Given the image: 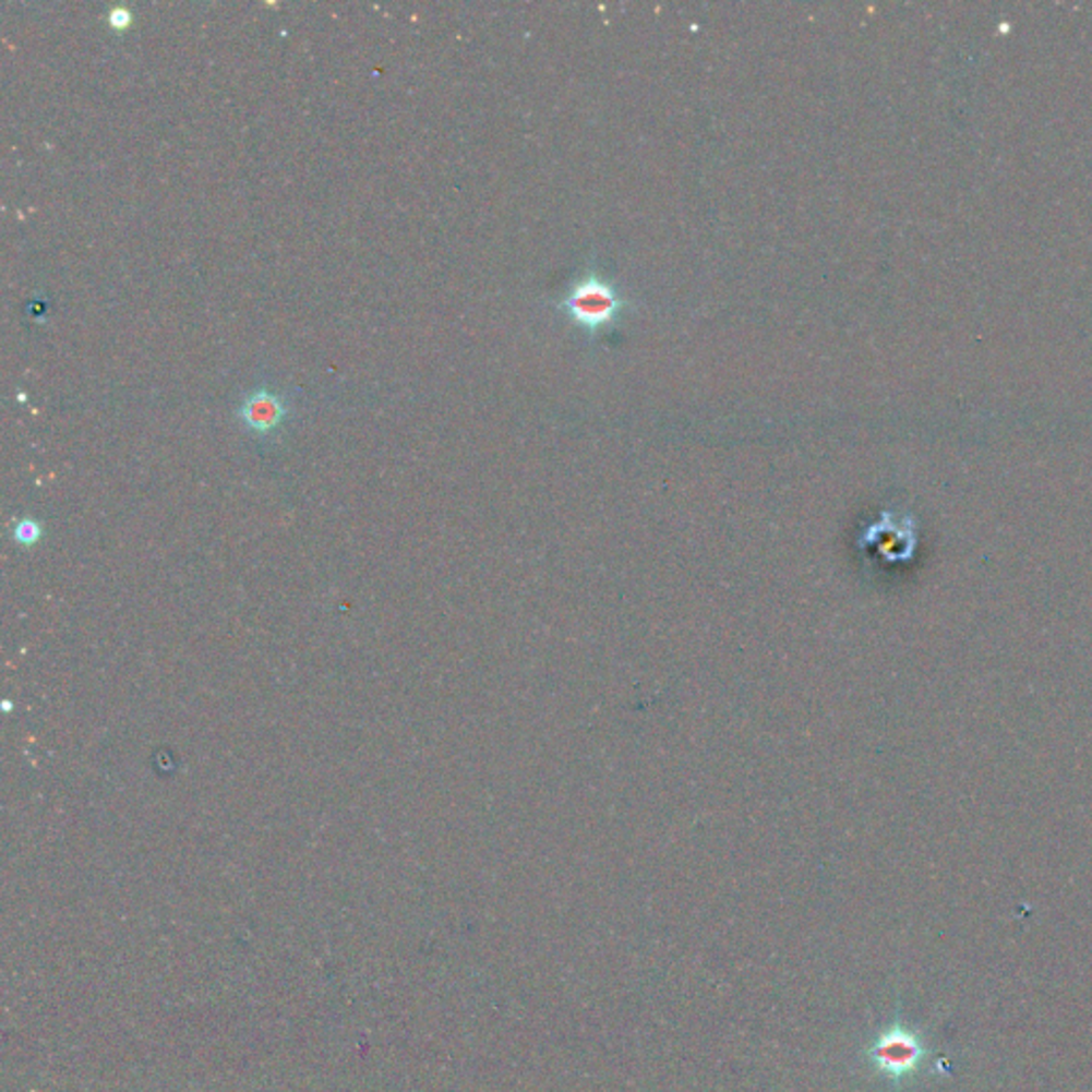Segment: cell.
I'll return each mask as SVG.
<instances>
[{
    "label": "cell",
    "instance_id": "7a4b0ae2",
    "mask_svg": "<svg viewBox=\"0 0 1092 1092\" xmlns=\"http://www.w3.org/2000/svg\"><path fill=\"white\" fill-rule=\"evenodd\" d=\"M871 1056L884 1073L899 1078L902 1073H909L917 1065V1060L922 1056V1047L909 1033L892 1031L875 1044Z\"/></svg>",
    "mask_w": 1092,
    "mask_h": 1092
},
{
    "label": "cell",
    "instance_id": "3957f363",
    "mask_svg": "<svg viewBox=\"0 0 1092 1092\" xmlns=\"http://www.w3.org/2000/svg\"><path fill=\"white\" fill-rule=\"evenodd\" d=\"M286 417V401L267 391V388H259L254 393H250L241 408H239V419L245 428L254 433H269L274 429L278 428L283 423V419Z\"/></svg>",
    "mask_w": 1092,
    "mask_h": 1092
},
{
    "label": "cell",
    "instance_id": "277c9868",
    "mask_svg": "<svg viewBox=\"0 0 1092 1092\" xmlns=\"http://www.w3.org/2000/svg\"><path fill=\"white\" fill-rule=\"evenodd\" d=\"M44 538V527L37 519H22L13 525V540L20 547H33Z\"/></svg>",
    "mask_w": 1092,
    "mask_h": 1092
},
{
    "label": "cell",
    "instance_id": "5b68a950",
    "mask_svg": "<svg viewBox=\"0 0 1092 1092\" xmlns=\"http://www.w3.org/2000/svg\"><path fill=\"white\" fill-rule=\"evenodd\" d=\"M109 24H111L113 28H124V26H129V24H131V13H129L127 9H113V11L109 13Z\"/></svg>",
    "mask_w": 1092,
    "mask_h": 1092
},
{
    "label": "cell",
    "instance_id": "6da1fadb",
    "mask_svg": "<svg viewBox=\"0 0 1092 1092\" xmlns=\"http://www.w3.org/2000/svg\"><path fill=\"white\" fill-rule=\"evenodd\" d=\"M553 308L574 329L593 341L617 329L623 319L636 310V301L629 299L604 269L596 263H587L585 269L574 276L571 286L553 299Z\"/></svg>",
    "mask_w": 1092,
    "mask_h": 1092
}]
</instances>
